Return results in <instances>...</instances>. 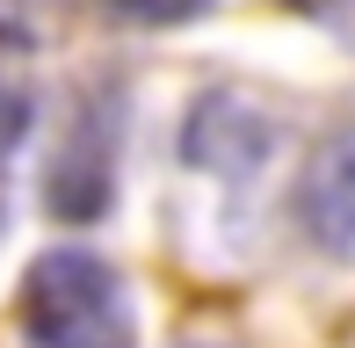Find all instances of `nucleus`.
Here are the masks:
<instances>
[{"instance_id":"3","label":"nucleus","mask_w":355,"mask_h":348,"mask_svg":"<svg viewBox=\"0 0 355 348\" xmlns=\"http://www.w3.org/2000/svg\"><path fill=\"white\" fill-rule=\"evenodd\" d=\"M22 131H29V94L0 80V174H8V153L22 146ZM0 196H8V189H0Z\"/></svg>"},{"instance_id":"1","label":"nucleus","mask_w":355,"mask_h":348,"mask_svg":"<svg viewBox=\"0 0 355 348\" xmlns=\"http://www.w3.org/2000/svg\"><path fill=\"white\" fill-rule=\"evenodd\" d=\"M138 312L123 276L87 247H51L22 276V348H131Z\"/></svg>"},{"instance_id":"2","label":"nucleus","mask_w":355,"mask_h":348,"mask_svg":"<svg viewBox=\"0 0 355 348\" xmlns=\"http://www.w3.org/2000/svg\"><path fill=\"white\" fill-rule=\"evenodd\" d=\"M297 218H304V232H312L319 254L355 261V116L334 123V131L312 146L304 182H297Z\"/></svg>"},{"instance_id":"4","label":"nucleus","mask_w":355,"mask_h":348,"mask_svg":"<svg viewBox=\"0 0 355 348\" xmlns=\"http://www.w3.org/2000/svg\"><path fill=\"white\" fill-rule=\"evenodd\" d=\"M116 15H131V22H196L211 0H109Z\"/></svg>"}]
</instances>
